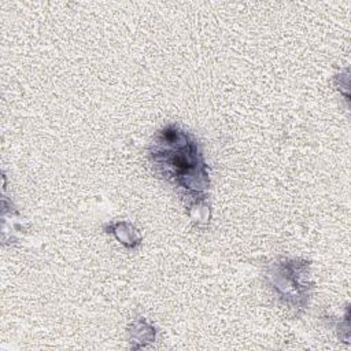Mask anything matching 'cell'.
<instances>
[{
	"instance_id": "2",
	"label": "cell",
	"mask_w": 351,
	"mask_h": 351,
	"mask_svg": "<svg viewBox=\"0 0 351 351\" xmlns=\"http://www.w3.org/2000/svg\"><path fill=\"white\" fill-rule=\"evenodd\" d=\"M308 262L298 263V261H284L273 265V269L267 273L273 278V288L280 293V296L289 302L293 300V306L304 308L308 304L310 285L302 282L300 277L307 271Z\"/></svg>"
},
{
	"instance_id": "1",
	"label": "cell",
	"mask_w": 351,
	"mask_h": 351,
	"mask_svg": "<svg viewBox=\"0 0 351 351\" xmlns=\"http://www.w3.org/2000/svg\"><path fill=\"white\" fill-rule=\"evenodd\" d=\"M148 156L154 169L197 204L210 186L207 165L199 143L185 130L169 123L155 134Z\"/></svg>"
}]
</instances>
